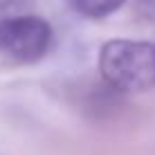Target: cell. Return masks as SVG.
Instances as JSON below:
<instances>
[{"label": "cell", "mask_w": 155, "mask_h": 155, "mask_svg": "<svg viewBox=\"0 0 155 155\" xmlns=\"http://www.w3.org/2000/svg\"><path fill=\"white\" fill-rule=\"evenodd\" d=\"M99 74L115 92L155 88V45L142 41H108L99 50Z\"/></svg>", "instance_id": "cell-1"}, {"label": "cell", "mask_w": 155, "mask_h": 155, "mask_svg": "<svg viewBox=\"0 0 155 155\" xmlns=\"http://www.w3.org/2000/svg\"><path fill=\"white\" fill-rule=\"evenodd\" d=\"M50 23L41 16L14 14L0 18V56L14 63H36L52 47Z\"/></svg>", "instance_id": "cell-2"}, {"label": "cell", "mask_w": 155, "mask_h": 155, "mask_svg": "<svg viewBox=\"0 0 155 155\" xmlns=\"http://www.w3.org/2000/svg\"><path fill=\"white\" fill-rule=\"evenodd\" d=\"M126 0H72L74 9L85 18H106V16L115 14L117 9L124 5Z\"/></svg>", "instance_id": "cell-3"}, {"label": "cell", "mask_w": 155, "mask_h": 155, "mask_svg": "<svg viewBox=\"0 0 155 155\" xmlns=\"http://www.w3.org/2000/svg\"><path fill=\"white\" fill-rule=\"evenodd\" d=\"M29 2H31V0H0V18L20 14Z\"/></svg>", "instance_id": "cell-4"}, {"label": "cell", "mask_w": 155, "mask_h": 155, "mask_svg": "<svg viewBox=\"0 0 155 155\" xmlns=\"http://www.w3.org/2000/svg\"><path fill=\"white\" fill-rule=\"evenodd\" d=\"M137 9L146 20L155 23V0H137Z\"/></svg>", "instance_id": "cell-5"}]
</instances>
